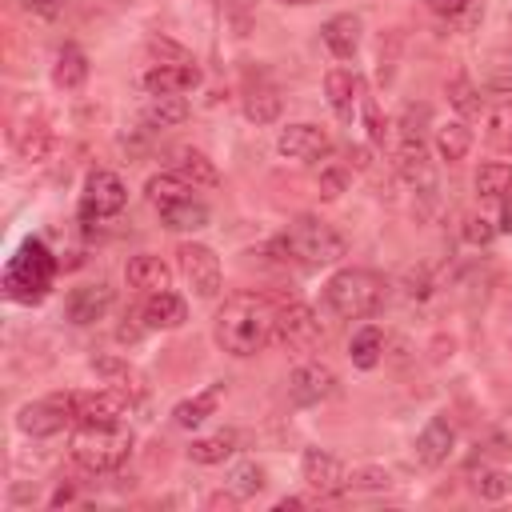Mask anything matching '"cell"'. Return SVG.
Returning a JSON list of instances; mask_svg holds the SVG:
<instances>
[{"label":"cell","instance_id":"obj_1","mask_svg":"<svg viewBox=\"0 0 512 512\" xmlns=\"http://www.w3.org/2000/svg\"><path fill=\"white\" fill-rule=\"evenodd\" d=\"M276 316H280V308L268 296H260V292H236L216 312L212 336L232 356H256L276 336Z\"/></svg>","mask_w":512,"mask_h":512},{"label":"cell","instance_id":"obj_2","mask_svg":"<svg viewBox=\"0 0 512 512\" xmlns=\"http://www.w3.org/2000/svg\"><path fill=\"white\" fill-rule=\"evenodd\" d=\"M52 276H56V260L44 248V240H24L16 256L4 264V292L16 304H40L52 288Z\"/></svg>","mask_w":512,"mask_h":512},{"label":"cell","instance_id":"obj_3","mask_svg":"<svg viewBox=\"0 0 512 512\" xmlns=\"http://www.w3.org/2000/svg\"><path fill=\"white\" fill-rule=\"evenodd\" d=\"M324 300L340 320H364L384 304V276L372 268H340L324 284Z\"/></svg>","mask_w":512,"mask_h":512},{"label":"cell","instance_id":"obj_4","mask_svg":"<svg viewBox=\"0 0 512 512\" xmlns=\"http://www.w3.org/2000/svg\"><path fill=\"white\" fill-rule=\"evenodd\" d=\"M280 248H284L292 260H300L304 268H324V264H336V260L348 252L344 236H340L332 224H324L320 216H296V220L284 228Z\"/></svg>","mask_w":512,"mask_h":512},{"label":"cell","instance_id":"obj_5","mask_svg":"<svg viewBox=\"0 0 512 512\" xmlns=\"http://www.w3.org/2000/svg\"><path fill=\"white\" fill-rule=\"evenodd\" d=\"M132 452V428L124 424H108V428H80L72 436V460L84 472H112L128 460Z\"/></svg>","mask_w":512,"mask_h":512},{"label":"cell","instance_id":"obj_6","mask_svg":"<svg viewBox=\"0 0 512 512\" xmlns=\"http://www.w3.org/2000/svg\"><path fill=\"white\" fill-rule=\"evenodd\" d=\"M68 416L80 424V428H108V424H124V412H128V396L116 392V388H104V392H68L60 396Z\"/></svg>","mask_w":512,"mask_h":512},{"label":"cell","instance_id":"obj_7","mask_svg":"<svg viewBox=\"0 0 512 512\" xmlns=\"http://www.w3.org/2000/svg\"><path fill=\"white\" fill-rule=\"evenodd\" d=\"M276 340L284 348H292V352H316L328 340V328L320 324V316L304 300H292L276 316Z\"/></svg>","mask_w":512,"mask_h":512},{"label":"cell","instance_id":"obj_8","mask_svg":"<svg viewBox=\"0 0 512 512\" xmlns=\"http://www.w3.org/2000/svg\"><path fill=\"white\" fill-rule=\"evenodd\" d=\"M124 200H128L124 180H120L116 172H108V168H96V172L84 180L80 216H84V220H108V216H116V212L124 208Z\"/></svg>","mask_w":512,"mask_h":512},{"label":"cell","instance_id":"obj_9","mask_svg":"<svg viewBox=\"0 0 512 512\" xmlns=\"http://www.w3.org/2000/svg\"><path fill=\"white\" fill-rule=\"evenodd\" d=\"M404 132H400V140H396V152H392V164H396V172L412 184V188H420V192H436V176H432V160H428V148H424V140H420V132L416 128H408V124H400Z\"/></svg>","mask_w":512,"mask_h":512},{"label":"cell","instance_id":"obj_10","mask_svg":"<svg viewBox=\"0 0 512 512\" xmlns=\"http://www.w3.org/2000/svg\"><path fill=\"white\" fill-rule=\"evenodd\" d=\"M176 260H180V272H184V280L196 288V296H204V300H212L216 292H220V260H216V252L208 248V244H180L176 248Z\"/></svg>","mask_w":512,"mask_h":512},{"label":"cell","instance_id":"obj_11","mask_svg":"<svg viewBox=\"0 0 512 512\" xmlns=\"http://www.w3.org/2000/svg\"><path fill=\"white\" fill-rule=\"evenodd\" d=\"M336 388H340L336 372H332L328 364H320V360L296 364L292 376H288V396H292V404H304V408H308V404H324V400H332Z\"/></svg>","mask_w":512,"mask_h":512},{"label":"cell","instance_id":"obj_12","mask_svg":"<svg viewBox=\"0 0 512 512\" xmlns=\"http://www.w3.org/2000/svg\"><path fill=\"white\" fill-rule=\"evenodd\" d=\"M276 152L280 156H288V160H300V164H312V160H320V156H328L332 152V140H328V132L320 128V124H288V128H280V136H276Z\"/></svg>","mask_w":512,"mask_h":512},{"label":"cell","instance_id":"obj_13","mask_svg":"<svg viewBox=\"0 0 512 512\" xmlns=\"http://www.w3.org/2000/svg\"><path fill=\"white\" fill-rule=\"evenodd\" d=\"M300 472H304L308 488L320 492V496H336V492L348 488V468H344V460L332 456V452H324V448H304Z\"/></svg>","mask_w":512,"mask_h":512},{"label":"cell","instance_id":"obj_14","mask_svg":"<svg viewBox=\"0 0 512 512\" xmlns=\"http://www.w3.org/2000/svg\"><path fill=\"white\" fill-rule=\"evenodd\" d=\"M200 84L196 60H172V64H152L144 72V92L148 96H184L188 88Z\"/></svg>","mask_w":512,"mask_h":512},{"label":"cell","instance_id":"obj_15","mask_svg":"<svg viewBox=\"0 0 512 512\" xmlns=\"http://www.w3.org/2000/svg\"><path fill=\"white\" fill-rule=\"evenodd\" d=\"M68 420H72V416H68V408H64V400H60V396H48V400L24 404V408L16 412V428H20L24 436H36V440L64 432V424H68Z\"/></svg>","mask_w":512,"mask_h":512},{"label":"cell","instance_id":"obj_16","mask_svg":"<svg viewBox=\"0 0 512 512\" xmlns=\"http://www.w3.org/2000/svg\"><path fill=\"white\" fill-rule=\"evenodd\" d=\"M324 92H328V104H332V112L348 124L352 116H356V108L364 104V80L356 76V72H348V68H332L328 76H324Z\"/></svg>","mask_w":512,"mask_h":512},{"label":"cell","instance_id":"obj_17","mask_svg":"<svg viewBox=\"0 0 512 512\" xmlns=\"http://www.w3.org/2000/svg\"><path fill=\"white\" fill-rule=\"evenodd\" d=\"M452 444H456L452 420H448V416H432V420L420 428V436H416V460H420L424 468H440V464L448 460Z\"/></svg>","mask_w":512,"mask_h":512},{"label":"cell","instance_id":"obj_18","mask_svg":"<svg viewBox=\"0 0 512 512\" xmlns=\"http://www.w3.org/2000/svg\"><path fill=\"white\" fill-rule=\"evenodd\" d=\"M124 280H128V288L152 296V292H168V288H172V268H168L160 256L140 252V256H128V264H124Z\"/></svg>","mask_w":512,"mask_h":512},{"label":"cell","instance_id":"obj_19","mask_svg":"<svg viewBox=\"0 0 512 512\" xmlns=\"http://www.w3.org/2000/svg\"><path fill=\"white\" fill-rule=\"evenodd\" d=\"M108 308H112V288L108 284H80L64 300V312H68L72 324H96Z\"/></svg>","mask_w":512,"mask_h":512},{"label":"cell","instance_id":"obj_20","mask_svg":"<svg viewBox=\"0 0 512 512\" xmlns=\"http://www.w3.org/2000/svg\"><path fill=\"white\" fill-rule=\"evenodd\" d=\"M92 372H96L108 388L124 392L128 400H140V396L148 392L144 372H140V368H132V364H128V360H120V356H96V360H92Z\"/></svg>","mask_w":512,"mask_h":512},{"label":"cell","instance_id":"obj_21","mask_svg":"<svg viewBox=\"0 0 512 512\" xmlns=\"http://www.w3.org/2000/svg\"><path fill=\"white\" fill-rule=\"evenodd\" d=\"M8 136H12V148H16L24 160H32V164H36V160H48V156H52V144H56V140H52V128H48L44 120H16Z\"/></svg>","mask_w":512,"mask_h":512},{"label":"cell","instance_id":"obj_22","mask_svg":"<svg viewBox=\"0 0 512 512\" xmlns=\"http://www.w3.org/2000/svg\"><path fill=\"white\" fill-rule=\"evenodd\" d=\"M140 320L144 328H180L188 320V308L176 292H152L148 304L140 308Z\"/></svg>","mask_w":512,"mask_h":512},{"label":"cell","instance_id":"obj_23","mask_svg":"<svg viewBox=\"0 0 512 512\" xmlns=\"http://www.w3.org/2000/svg\"><path fill=\"white\" fill-rule=\"evenodd\" d=\"M320 40L328 44L332 56L348 60V56L360 48V20H356L352 12H340V16H332V20L320 28Z\"/></svg>","mask_w":512,"mask_h":512},{"label":"cell","instance_id":"obj_24","mask_svg":"<svg viewBox=\"0 0 512 512\" xmlns=\"http://www.w3.org/2000/svg\"><path fill=\"white\" fill-rule=\"evenodd\" d=\"M220 396H224V384H212V388H204V392H196V396L180 400V404L172 408V420H176V428H200V424H204V420L216 412Z\"/></svg>","mask_w":512,"mask_h":512},{"label":"cell","instance_id":"obj_25","mask_svg":"<svg viewBox=\"0 0 512 512\" xmlns=\"http://www.w3.org/2000/svg\"><path fill=\"white\" fill-rule=\"evenodd\" d=\"M84 80H88V56L76 44H64L56 52V64H52V84L64 92H76Z\"/></svg>","mask_w":512,"mask_h":512},{"label":"cell","instance_id":"obj_26","mask_svg":"<svg viewBox=\"0 0 512 512\" xmlns=\"http://www.w3.org/2000/svg\"><path fill=\"white\" fill-rule=\"evenodd\" d=\"M472 148V128L464 120H444L436 124V156L448 160V164H460Z\"/></svg>","mask_w":512,"mask_h":512},{"label":"cell","instance_id":"obj_27","mask_svg":"<svg viewBox=\"0 0 512 512\" xmlns=\"http://www.w3.org/2000/svg\"><path fill=\"white\" fill-rule=\"evenodd\" d=\"M192 188H196V184H188L180 172H160V176H152V180L144 184V196H148V204L168 208V204L188 200V196H192Z\"/></svg>","mask_w":512,"mask_h":512},{"label":"cell","instance_id":"obj_28","mask_svg":"<svg viewBox=\"0 0 512 512\" xmlns=\"http://www.w3.org/2000/svg\"><path fill=\"white\" fill-rule=\"evenodd\" d=\"M172 172H180L188 184H204V188H216V184H220V168H216L204 152H196V148H180Z\"/></svg>","mask_w":512,"mask_h":512},{"label":"cell","instance_id":"obj_29","mask_svg":"<svg viewBox=\"0 0 512 512\" xmlns=\"http://www.w3.org/2000/svg\"><path fill=\"white\" fill-rule=\"evenodd\" d=\"M160 224L172 228V232H196V228L208 224V204H200L192 196L180 200V204H168V208H160Z\"/></svg>","mask_w":512,"mask_h":512},{"label":"cell","instance_id":"obj_30","mask_svg":"<svg viewBox=\"0 0 512 512\" xmlns=\"http://www.w3.org/2000/svg\"><path fill=\"white\" fill-rule=\"evenodd\" d=\"M476 192H480V200H504L508 192H512V164H504V160H488V164H480L476 168Z\"/></svg>","mask_w":512,"mask_h":512},{"label":"cell","instance_id":"obj_31","mask_svg":"<svg viewBox=\"0 0 512 512\" xmlns=\"http://www.w3.org/2000/svg\"><path fill=\"white\" fill-rule=\"evenodd\" d=\"M236 432L232 428H224V432H212V436H200V440H192L188 444V456L196 460V464H220V460H228L232 452H236Z\"/></svg>","mask_w":512,"mask_h":512},{"label":"cell","instance_id":"obj_32","mask_svg":"<svg viewBox=\"0 0 512 512\" xmlns=\"http://www.w3.org/2000/svg\"><path fill=\"white\" fill-rule=\"evenodd\" d=\"M144 120H148L152 128H176V124L188 120V100H184V96H148Z\"/></svg>","mask_w":512,"mask_h":512},{"label":"cell","instance_id":"obj_33","mask_svg":"<svg viewBox=\"0 0 512 512\" xmlns=\"http://www.w3.org/2000/svg\"><path fill=\"white\" fill-rule=\"evenodd\" d=\"M244 116L252 124H272L280 116V92L272 84H252L244 96Z\"/></svg>","mask_w":512,"mask_h":512},{"label":"cell","instance_id":"obj_34","mask_svg":"<svg viewBox=\"0 0 512 512\" xmlns=\"http://www.w3.org/2000/svg\"><path fill=\"white\" fill-rule=\"evenodd\" d=\"M348 356H352V364H356V368H376V364H380V356H384V332H380L376 324H364V328L352 336Z\"/></svg>","mask_w":512,"mask_h":512},{"label":"cell","instance_id":"obj_35","mask_svg":"<svg viewBox=\"0 0 512 512\" xmlns=\"http://www.w3.org/2000/svg\"><path fill=\"white\" fill-rule=\"evenodd\" d=\"M264 484H268V480H264V468H260L256 460H240V464L228 472V492H232L236 500H252Z\"/></svg>","mask_w":512,"mask_h":512},{"label":"cell","instance_id":"obj_36","mask_svg":"<svg viewBox=\"0 0 512 512\" xmlns=\"http://www.w3.org/2000/svg\"><path fill=\"white\" fill-rule=\"evenodd\" d=\"M488 140L500 152H512V100H504L488 112Z\"/></svg>","mask_w":512,"mask_h":512},{"label":"cell","instance_id":"obj_37","mask_svg":"<svg viewBox=\"0 0 512 512\" xmlns=\"http://www.w3.org/2000/svg\"><path fill=\"white\" fill-rule=\"evenodd\" d=\"M472 488L480 492V500H504L508 488H512V480H508L504 468H480V472L472 476Z\"/></svg>","mask_w":512,"mask_h":512},{"label":"cell","instance_id":"obj_38","mask_svg":"<svg viewBox=\"0 0 512 512\" xmlns=\"http://www.w3.org/2000/svg\"><path fill=\"white\" fill-rule=\"evenodd\" d=\"M448 100H452V108H456L460 116H476V112H480V100H476V84H472L468 76H456V80H448Z\"/></svg>","mask_w":512,"mask_h":512},{"label":"cell","instance_id":"obj_39","mask_svg":"<svg viewBox=\"0 0 512 512\" xmlns=\"http://www.w3.org/2000/svg\"><path fill=\"white\" fill-rule=\"evenodd\" d=\"M460 236H464L472 248H484V244H492V236H496V224H492L488 216H476V212H468V216H464V228H460Z\"/></svg>","mask_w":512,"mask_h":512},{"label":"cell","instance_id":"obj_40","mask_svg":"<svg viewBox=\"0 0 512 512\" xmlns=\"http://www.w3.org/2000/svg\"><path fill=\"white\" fill-rule=\"evenodd\" d=\"M316 188H320V196H324V200H336V196L348 188V168H344V164H332V168H324Z\"/></svg>","mask_w":512,"mask_h":512},{"label":"cell","instance_id":"obj_41","mask_svg":"<svg viewBox=\"0 0 512 512\" xmlns=\"http://www.w3.org/2000/svg\"><path fill=\"white\" fill-rule=\"evenodd\" d=\"M388 480H392V476H388L384 468H360L356 476H348L352 488H356V484H360V488H388Z\"/></svg>","mask_w":512,"mask_h":512},{"label":"cell","instance_id":"obj_42","mask_svg":"<svg viewBox=\"0 0 512 512\" xmlns=\"http://www.w3.org/2000/svg\"><path fill=\"white\" fill-rule=\"evenodd\" d=\"M20 8H24V12H32V16L52 20V16L60 12V0H20Z\"/></svg>","mask_w":512,"mask_h":512},{"label":"cell","instance_id":"obj_43","mask_svg":"<svg viewBox=\"0 0 512 512\" xmlns=\"http://www.w3.org/2000/svg\"><path fill=\"white\" fill-rule=\"evenodd\" d=\"M424 4H428L436 16H448V20H452V16H460V12H464L472 0H424Z\"/></svg>","mask_w":512,"mask_h":512},{"label":"cell","instance_id":"obj_44","mask_svg":"<svg viewBox=\"0 0 512 512\" xmlns=\"http://www.w3.org/2000/svg\"><path fill=\"white\" fill-rule=\"evenodd\" d=\"M288 508H304V500H300V496H284V500H276V512H288Z\"/></svg>","mask_w":512,"mask_h":512},{"label":"cell","instance_id":"obj_45","mask_svg":"<svg viewBox=\"0 0 512 512\" xmlns=\"http://www.w3.org/2000/svg\"><path fill=\"white\" fill-rule=\"evenodd\" d=\"M500 228H504V232H512V208L504 212V224H500Z\"/></svg>","mask_w":512,"mask_h":512},{"label":"cell","instance_id":"obj_46","mask_svg":"<svg viewBox=\"0 0 512 512\" xmlns=\"http://www.w3.org/2000/svg\"><path fill=\"white\" fill-rule=\"evenodd\" d=\"M280 4H320V0H280Z\"/></svg>","mask_w":512,"mask_h":512}]
</instances>
